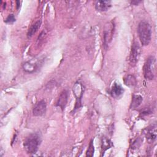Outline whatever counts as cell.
<instances>
[{"mask_svg": "<svg viewBox=\"0 0 157 157\" xmlns=\"http://www.w3.org/2000/svg\"><path fill=\"white\" fill-rule=\"evenodd\" d=\"M137 32L141 44L143 45H148L151 38V30L150 24L145 21H140L138 25Z\"/></svg>", "mask_w": 157, "mask_h": 157, "instance_id": "obj_1", "label": "cell"}, {"mask_svg": "<svg viewBox=\"0 0 157 157\" xmlns=\"http://www.w3.org/2000/svg\"><path fill=\"white\" fill-rule=\"evenodd\" d=\"M41 142L39 135L37 133L31 134L24 142V148L26 151L29 154L36 153Z\"/></svg>", "mask_w": 157, "mask_h": 157, "instance_id": "obj_2", "label": "cell"}, {"mask_svg": "<svg viewBox=\"0 0 157 157\" xmlns=\"http://www.w3.org/2000/svg\"><path fill=\"white\" fill-rule=\"evenodd\" d=\"M156 67V59L153 56H151L146 60L144 67V75L146 79L153 80L155 77Z\"/></svg>", "mask_w": 157, "mask_h": 157, "instance_id": "obj_3", "label": "cell"}, {"mask_svg": "<svg viewBox=\"0 0 157 157\" xmlns=\"http://www.w3.org/2000/svg\"><path fill=\"white\" fill-rule=\"evenodd\" d=\"M141 53V48L137 42H134L132 46L129 55V63L132 66H135L138 62Z\"/></svg>", "mask_w": 157, "mask_h": 157, "instance_id": "obj_4", "label": "cell"}, {"mask_svg": "<svg viewBox=\"0 0 157 157\" xmlns=\"http://www.w3.org/2000/svg\"><path fill=\"white\" fill-rule=\"evenodd\" d=\"M46 109L47 104L45 101L44 100H41L39 102H38L34 107L33 110V115L36 117L42 116L45 113Z\"/></svg>", "mask_w": 157, "mask_h": 157, "instance_id": "obj_5", "label": "cell"}, {"mask_svg": "<svg viewBox=\"0 0 157 157\" xmlns=\"http://www.w3.org/2000/svg\"><path fill=\"white\" fill-rule=\"evenodd\" d=\"M156 125L154 124L151 126L148 127L145 131V135L148 143L153 142L156 139Z\"/></svg>", "mask_w": 157, "mask_h": 157, "instance_id": "obj_6", "label": "cell"}, {"mask_svg": "<svg viewBox=\"0 0 157 157\" xmlns=\"http://www.w3.org/2000/svg\"><path fill=\"white\" fill-rule=\"evenodd\" d=\"M123 93H124V89L123 88L121 85L116 82H115L112 85L110 93L113 98L117 99H120L123 96Z\"/></svg>", "mask_w": 157, "mask_h": 157, "instance_id": "obj_7", "label": "cell"}, {"mask_svg": "<svg viewBox=\"0 0 157 157\" xmlns=\"http://www.w3.org/2000/svg\"><path fill=\"white\" fill-rule=\"evenodd\" d=\"M67 100H68V93L66 90H63L58 97V99L56 101V106L59 107L62 109V110H63L67 104Z\"/></svg>", "mask_w": 157, "mask_h": 157, "instance_id": "obj_8", "label": "cell"}, {"mask_svg": "<svg viewBox=\"0 0 157 157\" xmlns=\"http://www.w3.org/2000/svg\"><path fill=\"white\" fill-rule=\"evenodd\" d=\"M94 5L95 9L101 12L107 11L112 6L110 1H96Z\"/></svg>", "mask_w": 157, "mask_h": 157, "instance_id": "obj_9", "label": "cell"}, {"mask_svg": "<svg viewBox=\"0 0 157 157\" xmlns=\"http://www.w3.org/2000/svg\"><path fill=\"white\" fill-rule=\"evenodd\" d=\"M41 25V21L38 20L36 22H35L29 29L28 33H27V37L28 38H31L39 29Z\"/></svg>", "mask_w": 157, "mask_h": 157, "instance_id": "obj_10", "label": "cell"}, {"mask_svg": "<svg viewBox=\"0 0 157 157\" xmlns=\"http://www.w3.org/2000/svg\"><path fill=\"white\" fill-rule=\"evenodd\" d=\"M143 98L139 94H134L132 98V101L131 104V109H136L138 107L141 102H142Z\"/></svg>", "mask_w": 157, "mask_h": 157, "instance_id": "obj_11", "label": "cell"}, {"mask_svg": "<svg viewBox=\"0 0 157 157\" xmlns=\"http://www.w3.org/2000/svg\"><path fill=\"white\" fill-rule=\"evenodd\" d=\"M23 68L25 71L29 72V73H31V72H34L36 70L37 65H36V64L27 62V63H24V64L23 66Z\"/></svg>", "mask_w": 157, "mask_h": 157, "instance_id": "obj_12", "label": "cell"}, {"mask_svg": "<svg viewBox=\"0 0 157 157\" xmlns=\"http://www.w3.org/2000/svg\"><path fill=\"white\" fill-rule=\"evenodd\" d=\"M124 82L126 85L129 86H133L136 85L137 81L136 78L132 75H128L124 79Z\"/></svg>", "mask_w": 157, "mask_h": 157, "instance_id": "obj_13", "label": "cell"}, {"mask_svg": "<svg viewBox=\"0 0 157 157\" xmlns=\"http://www.w3.org/2000/svg\"><path fill=\"white\" fill-rule=\"evenodd\" d=\"M112 146L111 142L107 139H104L102 142V153H104V151L107 149L109 148Z\"/></svg>", "mask_w": 157, "mask_h": 157, "instance_id": "obj_14", "label": "cell"}, {"mask_svg": "<svg viewBox=\"0 0 157 157\" xmlns=\"http://www.w3.org/2000/svg\"><path fill=\"white\" fill-rule=\"evenodd\" d=\"M94 145H93V140H91L90 142L88 150L86 151V156H93V154H94Z\"/></svg>", "mask_w": 157, "mask_h": 157, "instance_id": "obj_15", "label": "cell"}, {"mask_svg": "<svg viewBox=\"0 0 157 157\" xmlns=\"http://www.w3.org/2000/svg\"><path fill=\"white\" fill-rule=\"evenodd\" d=\"M15 21V18L13 14H9L5 20V22L7 23H12Z\"/></svg>", "mask_w": 157, "mask_h": 157, "instance_id": "obj_16", "label": "cell"}, {"mask_svg": "<svg viewBox=\"0 0 157 157\" xmlns=\"http://www.w3.org/2000/svg\"><path fill=\"white\" fill-rule=\"evenodd\" d=\"M140 2H141V1H131V4H134V5H137L139 3H140Z\"/></svg>", "mask_w": 157, "mask_h": 157, "instance_id": "obj_17", "label": "cell"}]
</instances>
